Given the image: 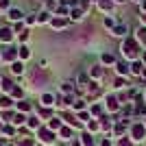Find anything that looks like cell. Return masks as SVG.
Listing matches in <instances>:
<instances>
[{
  "label": "cell",
  "mask_w": 146,
  "mask_h": 146,
  "mask_svg": "<svg viewBox=\"0 0 146 146\" xmlns=\"http://www.w3.org/2000/svg\"><path fill=\"white\" fill-rule=\"evenodd\" d=\"M122 52L127 59H137V52H140V46L135 39H127V42L122 44Z\"/></svg>",
  "instance_id": "1"
},
{
  "label": "cell",
  "mask_w": 146,
  "mask_h": 146,
  "mask_svg": "<svg viewBox=\"0 0 146 146\" xmlns=\"http://www.w3.org/2000/svg\"><path fill=\"white\" fill-rule=\"evenodd\" d=\"M131 135H133V140H144V135H146V129L144 124H133V129H131Z\"/></svg>",
  "instance_id": "2"
},
{
  "label": "cell",
  "mask_w": 146,
  "mask_h": 146,
  "mask_svg": "<svg viewBox=\"0 0 146 146\" xmlns=\"http://www.w3.org/2000/svg\"><path fill=\"white\" fill-rule=\"evenodd\" d=\"M39 137H42V142H46V144H50V142L55 140V135H52L50 129H42V131H39Z\"/></svg>",
  "instance_id": "3"
},
{
  "label": "cell",
  "mask_w": 146,
  "mask_h": 146,
  "mask_svg": "<svg viewBox=\"0 0 146 146\" xmlns=\"http://www.w3.org/2000/svg\"><path fill=\"white\" fill-rule=\"evenodd\" d=\"M0 39H2V42H9V39H11V31L2 29V31H0Z\"/></svg>",
  "instance_id": "4"
},
{
  "label": "cell",
  "mask_w": 146,
  "mask_h": 146,
  "mask_svg": "<svg viewBox=\"0 0 146 146\" xmlns=\"http://www.w3.org/2000/svg\"><path fill=\"white\" fill-rule=\"evenodd\" d=\"M107 105H109V109H111V111H116V109H118V100H116L113 96L107 98Z\"/></svg>",
  "instance_id": "5"
},
{
  "label": "cell",
  "mask_w": 146,
  "mask_h": 146,
  "mask_svg": "<svg viewBox=\"0 0 146 146\" xmlns=\"http://www.w3.org/2000/svg\"><path fill=\"white\" fill-rule=\"evenodd\" d=\"M100 9H103V11H109L111 9V0H100Z\"/></svg>",
  "instance_id": "6"
},
{
  "label": "cell",
  "mask_w": 146,
  "mask_h": 146,
  "mask_svg": "<svg viewBox=\"0 0 146 146\" xmlns=\"http://www.w3.org/2000/svg\"><path fill=\"white\" fill-rule=\"evenodd\" d=\"M9 18H11V20H20V18H22V13H20L18 9H11V13H9Z\"/></svg>",
  "instance_id": "7"
},
{
  "label": "cell",
  "mask_w": 146,
  "mask_h": 146,
  "mask_svg": "<svg viewBox=\"0 0 146 146\" xmlns=\"http://www.w3.org/2000/svg\"><path fill=\"white\" fill-rule=\"evenodd\" d=\"M118 72H120V74H127L129 72V66H127V63H118Z\"/></svg>",
  "instance_id": "8"
},
{
  "label": "cell",
  "mask_w": 146,
  "mask_h": 146,
  "mask_svg": "<svg viewBox=\"0 0 146 146\" xmlns=\"http://www.w3.org/2000/svg\"><path fill=\"white\" fill-rule=\"evenodd\" d=\"M103 61H105V63H113L116 59H113V55H107V52H105V55H103Z\"/></svg>",
  "instance_id": "9"
},
{
  "label": "cell",
  "mask_w": 146,
  "mask_h": 146,
  "mask_svg": "<svg viewBox=\"0 0 146 146\" xmlns=\"http://www.w3.org/2000/svg\"><path fill=\"white\" fill-rule=\"evenodd\" d=\"M113 33H116V35H124V33H127V29H124V26H116V29H113Z\"/></svg>",
  "instance_id": "10"
},
{
  "label": "cell",
  "mask_w": 146,
  "mask_h": 146,
  "mask_svg": "<svg viewBox=\"0 0 146 146\" xmlns=\"http://www.w3.org/2000/svg\"><path fill=\"white\" fill-rule=\"evenodd\" d=\"M92 76H103V70H100V68H94V70H92Z\"/></svg>",
  "instance_id": "11"
},
{
  "label": "cell",
  "mask_w": 146,
  "mask_h": 146,
  "mask_svg": "<svg viewBox=\"0 0 146 146\" xmlns=\"http://www.w3.org/2000/svg\"><path fill=\"white\" fill-rule=\"evenodd\" d=\"M83 146H92V137H90V135H83Z\"/></svg>",
  "instance_id": "12"
},
{
  "label": "cell",
  "mask_w": 146,
  "mask_h": 146,
  "mask_svg": "<svg viewBox=\"0 0 146 146\" xmlns=\"http://www.w3.org/2000/svg\"><path fill=\"white\" fill-rule=\"evenodd\" d=\"M11 70H13L15 74H20V72H22V63H13V68H11Z\"/></svg>",
  "instance_id": "13"
},
{
  "label": "cell",
  "mask_w": 146,
  "mask_h": 146,
  "mask_svg": "<svg viewBox=\"0 0 146 146\" xmlns=\"http://www.w3.org/2000/svg\"><path fill=\"white\" fill-rule=\"evenodd\" d=\"M18 146H35V142H33V140H24V142H20Z\"/></svg>",
  "instance_id": "14"
},
{
  "label": "cell",
  "mask_w": 146,
  "mask_h": 146,
  "mask_svg": "<svg viewBox=\"0 0 146 146\" xmlns=\"http://www.w3.org/2000/svg\"><path fill=\"white\" fill-rule=\"evenodd\" d=\"M44 105H52V96H50V94L44 96Z\"/></svg>",
  "instance_id": "15"
},
{
  "label": "cell",
  "mask_w": 146,
  "mask_h": 146,
  "mask_svg": "<svg viewBox=\"0 0 146 146\" xmlns=\"http://www.w3.org/2000/svg\"><path fill=\"white\" fill-rule=\"evenodd\" d=\"M133 72H135V74L142 72V63H133Z\"/></svg>",
  "instance_id": "16"
},
{
  "label": "cell",
  "mask_w": 146,
  "mask_h": 146,
  "mask_svg": "<svg viewBox=\"0 0 146 146\" xmlns=\"http://www.w3.org/2000/svg\"><path fill=\"white\" fill-rule=\"evenodd\" d=\"M18 107H20V109H22V111H29V109H31V105H29V103H20Z\"/></svg>",
  "instance_id": "17"
},
{
  "label": "cell",
  "mask_w": 146,
  "mask_h": 146,
  "mask_svg": "<svg viewBox=\"0 0 146 146\" xmlns=\"http://www.w3.org/2000/svg\"><path fill=\"white\" fill-rule=\"evenodd\" d=\"M59 127H61L59 120H50V129H59Z\"/></svg>",
  "instance_id": "18"
},
{
  "label": "cell",
  "mask_w": 146,
  "mask_h": 146,
  "mask_svg": "<svg viewBox=\"0 0 146 146\" xmlns=\"http://www.w3.org/2000/svg\"><path fill=\"white\" fill-rule=\"evenodd\" d=\"M137 37H140V39H146V29H140V31H137Z\"/></svg>",
  "instance_id": "19"
},
{
  "label": "cell",
  "mask_w": 146,
  "mask_h": 146,
  "mask_svg": "<svg viewBox=\"0 0 146 146\" xmlns=\"http://www.w3.org/2000/svg\"><path fill=\"white\" fill-rule=\"evenodd\" d=\"M0 105H2V107H9V105H11V100H9V98H0Z\"/></svg>",
  "instance_id": "20"
},
{
  "label": "cell",
  "mask_w": 146,
  "mask_h": 146,
  "mask_svg": "<svg viewBox=\"0 0 146 146\" xmlns=\"http://www.w3.org/2000/svg\"><path fill=\"white\" fill-rule=\"evenodd\" d=\"M61 135H63V137H70V135H72V131H70V129H61Z\"/></svg>",
  "instance_id": "21"
},
{
  "label": "cell",
  "mask_w": 146,
  "mask_h": 146,
  "mask_svg": "<svg viewBox=\"0 0 146 146\" xmlns=\"http://www.w3.org/2000/svg\"><path fill=\"white\" fill-rule=\"evenodd\" d=\"M2 87H5V90H13V85H11V81H2Z\"/></svg>",
  "instance_id": "22"
},
{
  "label": "cell",
  "mask_w": 146,
  "mask_h": 146,
  "mask_svg": "<svg viewBox=\"0 0 146 146\" xmlns=\"http://www.w3.org/2000/svg\"><path fill=\"white\" fill-rule=\"evenodd\" d=\"M81 15H83V13H81V11H79V9H74V11H72V18H74V20H79V18H81Z\"/></svg>",
  "instance_id": "23"
},
{
  "label": "cell",
  "mask_w": 146,
  "mask_h": 146,
  "mask_svg": "<svg viewBox=\"0 0 146 146\" xmlns=\"http://www.w3.org/2000/svg\"><path fill=\"white\" fill-rule=\"evenodd\" d=\"M13 57H15V52H13V50H7V52H5V59H13Z\"/></svg>",
  "instance_id": "24"
},
{
  "label": "cell",
  "mask_w": 146,
  "mask_h": 146,
  "mask_svg": "<svg viewBox=\"0 0 146 146\" xmlns=\"http://www.w3.org/2000/svg\"><path fill=\"white\" fill-rule=\"evenodd\" d=\"M20 57H22V59H26V57H29V50H26V48H20Z\"/></svg>",
  "instance_id": "25"
},
{
  "label": "cell",
  "mask_w": 146,
  "mask_h": 146,
  "mask_svg": "<svg viewBox=\"0 0 146 146\" xmlns=\"http://www.w3.org/2000/svg\"><path fill=\"white\" fill-rule=\"evenodd\" d=\"M63 24H66L63 20H52V26H63Z\"/></svg>",
  "instance_id": "26"
},
{
  "label": "cell",
  "mask_w": 146,
  "mask_h": 146,
  "mask_svg": "<svg viewBox=\"0 0 146 146\" xmlns=\"http://www.w3.org/2000/svg\"><path fill=\"white\" fill-rule=\"evenodd\" d=\"M29 124H31V127H37V124H39V120H37V118H31Z\"/></svg>",
  "instance_id": "27"
},
{
  "label": "cell",
  "mask_w": 146,
  "mask_h": 146,
  "mask_svg": "<svg viewBox=\"0 0 146 146\" xmlns=\"http://www.w3.org/2000/svg\"><path fill=\"white\" fill-rule=\"evenodd\" d=\"M13 122H15V124H20V122H24V116H15V120H13Z\"/></svg>",
  "instance_id": "28"
},
{
  "label": "cell",
  "mask_w": 146,
  "mask_h": 146,
  "mask_svg": "<svg viewBox=\"0 0 146 146\" xmlns=\"http://www.w3.org/2000/svg\"><path fill=\"white\" fill-rule=\"evenodd\" d=\"M120 146H131V144H129L127 140H122V142H120Z\"/></svg>",
  "instance_id": "29"
},
{
  "label": "cell",
  "mask_w": 146,
  "mask_h": 146,
  "mask_svg": "<svg viewBox=\"0 0 146 146\" xmlns=\"http://www.w3.org/2000/svg\"><path fill=\"white\" fill-rule=\"evenodd\" d=\"M142 11H146V0H144V2H142Z\"/></svg>",
  "instance_id": "30"
},
{
  "label": "cell",
  "mask_w": 146,
  "mask_h": 146,
  "mask_svg": "<svg viewBox=\"0 0 146 146\" xmlns=\"http://www.w3.org/2000/svg\"><path fill=\"white\" fill-rule=\"evenodd\" d=\"M103 146H111V144H109V140H105V142H103Z\"/></svg>",
  "instance_id": "31"
},
{
  "label": "cell",
  "mask_w": 146,
  "mask_h": 146,
  "mask_svg": "<svg viewBox=\"0 0 146 146\" xmlns=\"http://www.w3.org/2000/svg\"><path fill=\"white\" fill-rule=\"evenodd\" d=\"M72 146H81V144H79V142H74V144H72Z\"/></svg>",
  "instance_id": "32"
},
{
  "label": "cell",
  "mask_w": 146,
  "mask_h": 146,
  "mask_svg": "<svg viewBox=\"0 0 146 146\" xmlns=\"http://www.w3.org/2000/svg\"><path fill=\"white\" fill-rule=\"evenodd\" d=\"M142 20H144V24H146V15H142Z\"/></svg>",
  "instance_id": "33"
},
{
  "label": "cell",
  "mask_w": 146,
  "mask_h": 146,
  "mask_svg": "<svg viewBox=\"0 0 146 146\" xmlns=\"http://www.w3.org/2000/svg\"><path fill=\"white\" fill-rule=\"evenodd\" d=\"M116 2H124V0H116Z\"/></svg>",
  "instance_id": "34"
},
{
  "label": "cell",
  "mask_w": 146,
  "mask_h": 146,
  "mask_svg": "<svg viewBox=\"0 0 146 146\" xmlns=\"http://www.w3.org/2000/svg\"><path fill=\"white\" fill-rule=\"evenodd\" d=\"M137 2H144V0H137Z\"/></svg>",
  "instance_id": "35"
},
{
  "label": "cell",
  "mask_w": 146,
  "mask_h": 146,
  "mask_svg": "<svg viewBox=\"0 0 146 146\" xmlns=\"http://www.w3.org/2000/svg\"><path fill=\"white\" fill-rule=\"evenodd\" d=\"M144 61H146V55H144Z\"/></svg>",
  "instance_id": "36"
}]
</instances>
